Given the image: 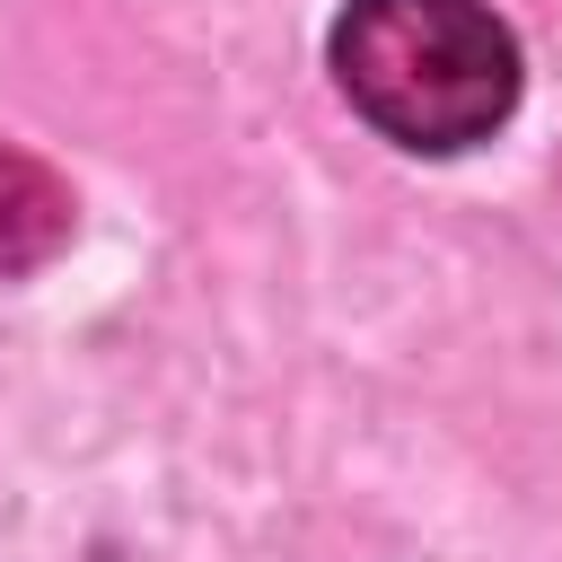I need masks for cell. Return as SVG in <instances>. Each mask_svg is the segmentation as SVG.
I'll list each match as a JSON object with an SVG mask.
<instances>
[{
  "label": "cell",
  "mask_w": 562,
  "mask_h": 562,
  "mask_svg": "<svg viewBox=\"0 0 562 562\" xmlns=\"http://www.w3.org/2000/svg\"><path fill=\"white\" fill-rule=\"evenodd\" d=\"M334 79L386 140L465 149L518 105V44L483 0H351Z\"/></svg>",
  "instance_id": "1"
},
{
  "label": "cell",
  "mask_w": 562,
  "mask_h": 562,
  "mask_svg": "<svg viewBox=\"0 0 562 562\" xmlns=\"http://www.w3.org/2000/svg\"><path fill=\"white\" fill-rule=\"evenodd\" d=\"M61 237H70V184L18 140H0V272H35L44 255H61Z\"/></svg>",
  "instance_id": "2"
}]
</instances>
